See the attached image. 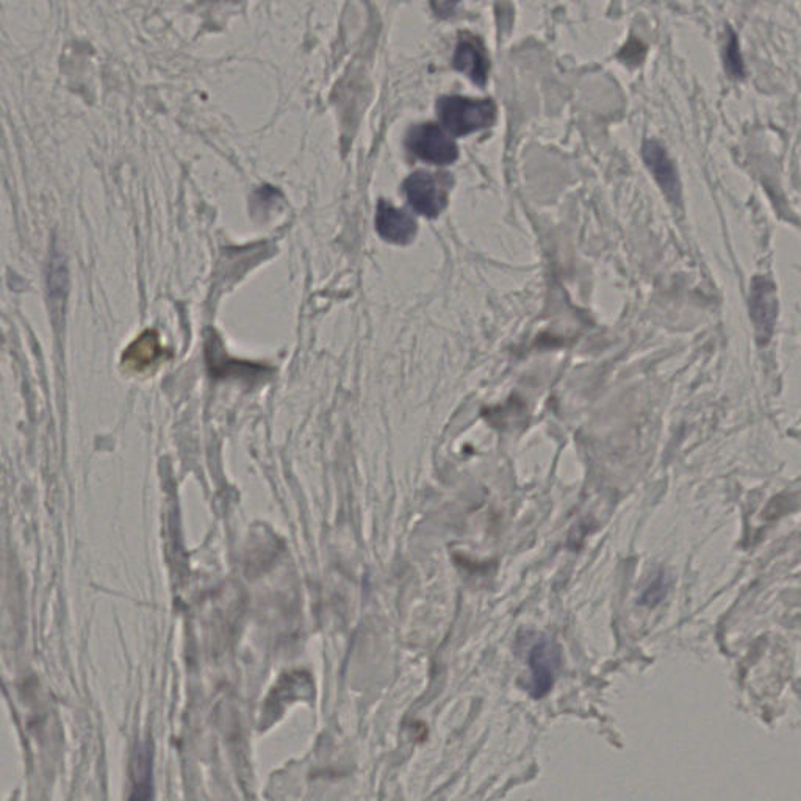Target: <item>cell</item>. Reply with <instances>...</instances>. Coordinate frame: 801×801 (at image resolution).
Segmentation results:
<instances>
[{"instance_id": "cell-1", "label": "cell", "mask_w": 801, "mask_h": 801, "mask_svg": "<svg viewBox=\"0 0 801 801\" xmlns=\"http://www.w3.org/2000/svg\"><path fill=\"white\" fill-rule=\"evenodd\" d=\"M437 112L445 129L456 137L487 129L496 119V105L492 99L475 101L460 96L440 97Z\"/></svg>"}, {"instance_id": "cell-2", "label": "cell", "mask_w": 801, "mask_h": 801, "mask_svg": "<svg viewBox=\"0 0 801 801\" xmlns=\"http://www.w3.org/2000/svg\"><path fill=\"white\" fill-rule=\"evenodd\" d=\"M407 148L418 159L434 165H449L459 157L456 143L437 124H421L410 130Z\"/></svg>"}, {"instance_id": "cell-3", "label": "cell", "mask_w": 801, "mask_h": 801, "mask_svg": "<svg viewBox=\"0 0 801 801\" xmlns=\"http://www.w3.org/2000/svg\"><path fill=\"white\" fill-rule=\"evenodd\" d=\"M404 193H406L409 204L418 213L428 216V218L439 216L440 212L445 209V188H443L442 182L432 174L418 171L407 177L404 182Z\"/></svg>"}, {"instance_id": "cell-4", "label": "cell", "mask_w": 801, "mask_h": 801, "mask_svg": "<svg viewBox=\"0 0 801 801\" xmlns=\"http://www.w3.org/2000/svg\"><path fill=\"white\" fill-rule=\"evenodd\" d=\"M531 667V694L534 698L545 697L553 689L557 670L561 667V651L551 639H542L529 651Z\"/></svg>"}, {"instance_id": "cell-5", "label": "cell", "mask_w": 801, "mask_h": 801, "mask_svg": "<svg viewBox=\"0 0 801 801\" xmlns=\"http://www.w3.org/2000/svg\"><path fill=\"white\" fill-rule=\"evenodd\" d=\"M453 65L457 71L465 72L476 85L485 87L487 77H489L490 63L484 44L478 36L468 35V33L460 36Z\"/></svg>"}, {"instance_id": "cell-6", "label": "cell", "mask_w": 801, "mask_h": 801, "mask_svg": "<svg viewBox=\"0 0 801 801\" xmlns=\"http://www.w3.org/2000/svg\"><path fill=\"white\" fill-rule=\"evenodd\" d=\"M642 154L643 160L653 173L654 179L658 180L659 187L667 194V198L675 204H679L681 187H679L678 174H676L675 165L670 160L664 146L658 141H647L643 144Z\"/></svg>"}, {"instance_id": "cell-7", "label": "cell", "mask_w": 801, "mask_h": 801, "mask_svg": "<svg viewBox=\"0 0 801 801\" xmlns=\"http://www.w3.org/2000/svg\"><path fill=\"white\" fill-rule=\"evenodd\" d=\"M376 227L384 240L395 245H407L417 234L414 218L385 201L379 202Z\"/></svg>"}, {"instance_id": "cell-8", "label": "cell", "mask_w": 801, "mask_h": 801, "mask_svg": "<svg viewBox=\"0 0 801 801\" xmlns=\"http://www.w3.org/2000/svg\"><path fill=\"white\" fill-rule=\"evenodd\" d=\"M166 351L155 331H144L123 354V367L133 373H144L165 359Z\"/></svg>"}, {"instance_id": "cell-9", "label": "cell", "mask_w": 801, "mask_h": 801, "mask_svg": "<svg viewBox=\"0 0 801 801\" xmlns=\"http://www.w3.org/2000/svg\"><path fill=\"white\" fill-rule=\"evenodd\" d=\"M751 315L758 334H772L776 315L775 288L766 279H756L751 288Z\"/></svg>"}, {"instance_id": "cell-10", "label": "cell", "mask_w": 801, "mask_h": 801, "mask_svg": "<svg viewBox=\"0 0 801 801\" xmlns=\"http://www.w3.org/2000/svg\"><path fill=\"white\" fill-rule=\"evenodd\" d=\"M725 51L726 71L730 72L731 76L736 77V79L744 77V62H742V57H740L739 43H737V38L734 33H731L730 41L726 44Z\"/></svg>"}, {"instance_id": "cell-11", "label": "cell", "mask_w": 801, "mask_h": 801, "mask_svg": "<svg viewBox=\"0 0 801 801\" xmlns=\"http://www.w3.org/2000/svg\"><path fill=\"white\" fill-rule=\"evenodd\" d=\"M665 590H667V582H665V576L659 575V578L653 582V586H650V589L647 590V593L643 595L642 603L645 604H654L659 603L662 597L665 595Z\"/></svg>"}, {"instance_id": "cell-12", "label": "cell", "mask_w": 801, "mask_h": 801, "mask_svg": "<svg viewBox=\"0 0 801 801\" xmlns=\"http://www.w3.org/2000/svg\"><path fill=\"white\" fill-rule=\"evenodd\" d=\"M460 0H431L432 11L442 19L451 18Z\"/></svg>"}, {"instance_id": "cell-13", "label": "cell", "mask_w": 801, "mask_h": 801, "mask_svg": "<svg viewBox=\"0 0 801 801\" xmlns=\"http://www.w3.org/2000/svg\"><path fill=\"white\" fill-rule=\"evenodd\" d=\"M643 54H645V47H643L639 41L633 40L623 49L620 57H622L625 62L639 63L642 62Z\"/></svg>"}]
</instances>
